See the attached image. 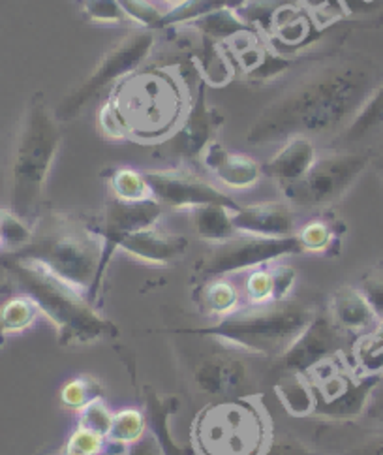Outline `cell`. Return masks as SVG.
I'll use <instances>...</instances> for the list:
<instances>
[{
    "instance_id": "6da1fadb",
    "label": "cell",
    "mask_w": 383,
    "mask_h": 455,
    "mask_svg": "<svg viewBox=\"0 0 383 455\" xmlns=\"http://www.w3.org/2000/svg\"><path fill=\"white\" fill-rule=\"evenodd\" d=\"M376 74L363 60H342L312 72L270 102L248 128L252 145L292 138L342 134L376 89Z\"/></svg>"
},
{
    "instance_id": "7a4b0ae2",
    "label": "cell",
    "mask_w": 383,
    "mask_h": 455,
    "mask_svg": "<svg viewBox=\"0 0 383 455\" xmlns=\"http://www.w3.org/2000/svg\"><path fill=\"white\" fill-rule=\"evenodd\" d=\"M0 266L20 294L35 301L40 315L55 328L60 348H83L119 337V328L96 308L87 294L35 259L6 252L0 256Z\"/></svg>"
},
{
    "instance_id": "3957f363",
    "label": "cell",
    "mask_w": 383,
    "mask_h": 455,
    "mask_svg": "<svg viewBox=\"0 0 383 455\" xmlns=\"http://www.w3.org/2000/svg\"><path fill=\"white\" fill-rule=\"evenodd\" d=\"M62 143L60 123L35 92L25 108L10 164V209L30 226L40 220L47 177Z\"/></svg>"
},
{
    "instance_id": "277c9868",
    "label": "cell",
    "mask_w": 383,
    "mask_h": 455,
    "mask_svg": "<svg viewBox=\"0 0 383 455\" xmlns=\"http://www.w3.org/2000/svg\"><path fill=\"white\" fill-rule=\"evenodd\" d=\"M314 316L316 311L310 305L285 299L267 305L238 307L237 311L215 320L209 326L179 328L173 330V333L209 337L237 352L280 357L305 331Z\"/></svg>"
},
{
    "instance_id": "5b68a950",
    "label": "cell",
    "mask_w": 383,
    "mask_h": 455,
    "mask_svg": "<svg viewBox=\"0 0 383 455\" xmlns=\"http://www.w3.org/2000/svg\"><path fill=\"white\" fill-rule=\"evenodd\" d=\"M40 222L28 245L12 254L35 259L89 296L102 264L104 243L100 230L60 213H51Z\"/></svg>"
},
{
    "instance_id": "8992f818",
    "label": "cell",
    "mask_w": 383,
    "mask_h": 455,
    "mask_svg": "<svg viewBox=\"0 0 383 455\" xmlns=\"http://www.w3.org/2000/svg\"><path fill=\"white\" fill-rule=\"evenodd\" d=\"M270 436L269 414L258 397L207 404L190 427L196 455H262Z\"/></svg>"
},
{
    "instance_id": "52a82bcc",
    "label": "cell",
    "mask_w": 383,
    "mask_h": 455,
    "mask_svg": "<svg viewBox=\"0 0 383 455\" xmlns=\"http://www.w3.org/2000/svg\"><path fill=\"white\" fill-rule=\"evenodd\" d=\"M371 162V153L364 151H339L317 156L305 177L280 190L292 205L305 209L331 207L346 196Z\"/></svg>"
},
{
    "instance_id": "ba28073f",
    "label": "cell",
    "mask_w": 383,
    "mask_h": 455,
    "mask_svg": "<svg viewBox=\"0 0 383 455\" xmlns=\"http://www.w3.org/2000/svg\"><path fill=\"white\" fill-rule=\"evenodd\" d=\"M152 45L154 35L149 28H137L121 38L115 45H111L83 84L64 96L55 111L59 123L75 119L102 91L113 85L126 74L134 72L149 57Z\"/></svg>"
},
{
    "instance_id": "9c48e42d",
    "label": "cell",
    "mask_w": 383,
    "mask_h": 455,
    "mask_svg": "<svg viewBox=\"0 0 383 455\" xmlns=\"http://www.w3.org/2000/svg\"><path fill=\"white\" fill-rule=\"evenodd\" d=\"M295 254H302L297 235L255 237L237 234L228 241L218 243L209 254L201 258L196 273L203 279L228 277L233 273L270 266L282 258Z\"/></svg>"
},
{
    "instance_id": "30bf717a",
    "label": "cell",
    "mask_w": 383,
    "mask_h": 455,
    "mask_svg": "<svg viewBox=\"0 0 383 455\" xmlns=\"http://www.w3.org/2000/svg\"><path fill=\"white\" fill-rule=\"evenodd\" d=\"M162 215H164V207L160 205L154 198L143 200V202H121L109 196L104 207L100 228H98L102 243H104L102 264H100L98 277H96L87 296L94 305L102 291V283H104L107 266L111 262V258H113V254L119 251L122 239L139 230H145V228L156 226L158 219Z\"/></svg>"
},
{
    "instance_id": "8fae6325",
    "label": "cell",
    "mask_w": 383,
    "mask_h": 455,
    "mask_svg": "<svg viewBox=\"0 0 383 455\" xmlns=\"http://www.w3.org/2000/svg\"><path fill=\"white\" fill-rule=\"evenodd\" d=\"M151 187L152 198L164 209L175 211H192L199 205H226L237 211L238 205L226 192L207 181L201 175L184 170H149L143 172Z\"/></svg>"
},
{
    "instance_id": "7c38bea8",
    "label": "cell",
    "mask_w": 383,
    "mask_h": 455,
    "mask_svg": "<svg viewBox=\"0 0 383 455\" xmlns=\"http://www.w3.org/2000/svg\"><path fill=\"white\" fill-rule=\"evenodd\" d=\"M346 348V333L334 326L329 315L316 313L309 323L278 360V369L287 377H307L314 369L324 367Z\"/></svg>"
},
{
    "instance_id": "4fadbf2b",
    "label": "cell",
    "mask_w": 383,
    "mask_h": 455,
    "mask_svg": "<svg viewBox=\"0 0 383 455\" xmlns=\"http://www.w3.org/2000/svg\"><path fill=\"white\" fill-rule=\"evenodd\" d=\"M383 375H363L351 379L344 375L325 377L314 386V412L329 421H349L359 418L369 404L374 389L381 384Z\"/></svg>"
},
{
    "instance_id": "5bb4252c",
    "label": "cell",
    "mask_w": 383,
    "mask_h": 455,
    "mask_svg": "<svg viewBox=\"0 0 383 455\" xmlns=\"http://www.w3.org/2000/svg\"><path fill=\"white\" fill-rule=\"evenodd\" d=\"M237 234L255 237H290L297 234V220L287 202H263L241 205L233 211Z\"/></svg>"
},
{
    "instance_id": "9a60e30c",
    "label": "cell",
    "mask_w": 383,
    "mask_h": 455,
    "mask_svg": "<svg viewBox=\"0 0 383 455\" xmlns=\"http://www.w3.org/2000/svg\"><path fill=\"white\" fill-rule=\"evenodd\" d=\"M188 239L184 235L160 232L156 226L130 234L119 245V251L149 266H169L184 256Z\"/></svg>"
},
{
    "instance_id": "2e32d148",
    "label": "cell",
    "mask_w": 383,
    "mask_h": 455,
    "mask_svg": "<svg viewBox=\"0 0 383 455\" xmlns=\"http://www.w3.org/2000/svg\"><path fill=\"white\" fill-rule=\"evenodd\" d=\"M201 162L223 187L233 190L252 188L258 185L263 173L262 166L254 158L243 153H233L215 141L203 151Z\"/></svg>"
},
{
    "instance_id": "e0dca14e",
    "label": "cell",
    "mask_w": 383,
    "mask_h": 455,
    "mask_svg": "<svg viewBox=\"0 0 383 455\" xmlns=\"http://www.w3.org/2000/svg\"><path fill=\"white\" fill-rule=\"evenodd\" d=\"M223 123V119L216 111H209L205 104V89L199 87V96L196 108L192 109L186 123L177 132L169 145L173 153H177L184 158H201L203 151L213 143V136L216 128Z\"/></svg>"
},
{
    "instance_id": "ac0fdd59",
    "label": "cell",
    "mask_w": 383,
    "mask_h": 455,
    "mask_svg": "<svg viewBox=\"0 0 383 455\" xmlns=\"http://www.w3.org/2000/svg\"><path fill=\"white\" fill-rule=\"evenodd\" d=\"M327 315L339 330L354 335H369L379 323L371 303L361 294V290L354 286H340L334 291Z\"/></svg>"
},
{
    "instance_id": "d6986e66",
    "label": "cell",
    "mask_w": 383,
    "mask_h": 455,
    "mask_svg": "<svg viewBox=\"0 0 383 455\" xmlns=\"http://www.w3.org/2000/svg\"><path fill=\"white\" fill-rule=\"evenodd\" d=\"M317 158L316 145L309 138H292L284 141L282 149L270 158L265 168H262L270 179H275L278 187H287L297 183L299 179L307 175Z\"/></svg>"
},
{
    "instance_id": "ffe728a7",
    "label": "cell",
    "mask_w": 383,
    "mask_h": 455,
    "mask_svg": "<svg viewBox=\"0 0 383 455\" xmlns=\"http://www.w3.org/2000/svg\"><path fill=\"white\" fill-rule=\"evenodd\" d=\"M145 419H147V429H151L149 435L154 436L158 443L162 455H196L194 448H184L179 446L173 441L169 419L171 416L179 411V397L175 395H160L154 387L145 386Z\"/></svg>"
},
{
    "instance_id": "44dd1931",
    "label": "cell",
    "mask_w": 383,
    "mask_h": 455,
    "mask_svg": "<svg viewBox=\"0 0 383 455\" xmlns=\"http://www.w3.org/2000/svg\"><path fill=\"white\" fill-rule=\"evenodd\" d=\"M246 379V369L241 360L228 354H215L194 369V382L199 392L207 395H223L238 387Z\"/></svg>"
},
{
    "instance_id": "7402d4cb",
    "label": "cell",
    "mask_w": 383,
    "mask_h": 455,
    "mask_svg": "<svg viewBox=\"0 0 383 455\" xmlns=\"http://www.w3.org/2000/svg\"><path fill=\"white\" fill-rule=\"evenodd\" d=\"M190 220L194 234L203 241L215 243V245L237 235L233 226V209L226 205L194 207L190 211Z\"/></svg>"
},
{
    "instance_id": "603a6c76",
    "label": "cell",
    "mask_w": 383,
    "mask_h": 455,
    "mask_svg": "<svg viewBox=\"0 0 383 455\" xmlns=\"http://www.w3.org/2000/svg\"><path fill=\"white\" fill-rule=\"evenodd\" d=\"M196 301L207 316L218 320L237 311L238 290L226 277L205 279V283L196 290Z\"/></svg>"
},
{
    "instance_id": "cb8c5ba5",
    "label": "cell",
    "mask_w": 383,
    "mask_h": 455,
    "mask_svg": "<svg viewBox=\"0 0 383 455\" xmlns=\"http://www.w3.org/2000/svg\"><path fill=\"white\" fill-rule=\"evenodd\" d=\"M147 435V419L139 409H122L115 412L113 426H111L106 436V451L107 453H122L141 441Z\"/></svg>"
},
{
    "instance_id": "d4e9b609",
    "label": "cell",
    "mask_w": 383,
    "mask_h": 455,
    "mask_svg": "<svg viewBox=\"0 0 383 455\" xmlns=\"http://www.w3.org/2000/svg\"><path fill=\"white\" fill-rule=\"evenodd\" d=\"M383 130V84L378 85L364 100L356 117L344 128L340 141L357 143Z\"/></svg>"
},
{
    "instance_id": "484cf974",
    "label": "cell",
    "mask_w": 383,
    "mask_h": 455,
    "mask_svg": "<svg viewBox=\"0 0 383 455\" xmlns=\"http://www.w3.org/2000/svg\"><path fill=\"white\" fill-rule=\"evenodd\" d=\"M40 311L30 298L18 294L0 305V347H4L10 335H18L35 326Z\"/></svg>"
},
{
    "instance_id": "4316f807",
    "label": "cell",
    "mask_w": 383,
    "mask_h": 455,
    "mask_svg": "<svg viewBox=\"0 0 383 455\" xmlns=\"http://www.w3.org/2000/svg\"><path fill=\"white\" fill-rule=\"evenodd\" d=\"M107 185L111 198L121 202H143L152 198L145 175L132 168H117L111 172L107 177Z\"/></svg>"
},
{
    "instance_id": "83f0119b",
    "label": "cell",
    "mask_w": 383,
    "mask_h": 455,
    "mask_svg": "<svg viewBox=\"0 0 383 455\" xmlns=\"http://www.w3.org/2000/svg\"><path fill=\"white\" fill-rule=\"evenodd\" d=\"M96 399H104V386L92 375L75 377L60 389V404L75 414Z\"/></svg>"
},
{
    "instance_id": "f1b7e54d",
    "label": "cell",
    "mask_w": 383,
    "mask_h": 455,
    "mask_svg": "<svg viewBox=\"0 0 383 455\" xmlns=\"http://www.w3.org/2000/svg\"><path fill=\"white\" fill-rule=\"evenodd\" d=\"M245 3L246 0H188V3L164 13L162 21H160V27L196 21V20L203 18V15H209V13H215L220 10H233Z\"/></svg>"
},
{
    "instance_id": "f546056e",
    "label": "cell",
    "mask_w": 383,
    "mask_h": 455,
    "mask_svg": "<svg viewBox=\"0 0 383 455\" xmlns=\"http://www.w3.org/2000/svg\"><path fill=\"white\" fill-rule=\"evenodd\" d=\"M307 382L309 380H302V377H290L284 384L277 386L280 403L293 416H309L314 412V387Z\"/></svg>"
},
{
    "instance_id": "4dcf8cb0",
    "label": "cell",
    "mask_w": 383,
    "mask_h": 455,
    "mask_svg": "<svg viewBox=\"0 0 383 455\" xmlns=\"http://www.w3.org/2000/svg\"><path fill=\"white\" fill-rule=\"evenodd\" d=\"M297 239L302 247V252H314V254H327L334 245H339L340 237L334 226L327 220H310L297 230Z\"/></svg>"
},
{
    "instance_id": "1f68e13d",
    "label": "cell",
    "mask_w": 383,
    "mask_h": 455,
    "mask_svg": "<svg viewBox=\"0 0 383 455\" xmlns=\"http://www.w3.org/2000/svg\"><path fill=\"white\" fill-rule=\"evenodd\" d=\"M113 418L115 412L109 411V406L104 403V399H96L77 412V427H83L94 435L106 438L111 426H113Z\"/></svg>"
},
{
    "instance_id": "d6a6232c",
    "label": "cell",
    "mask_w": 383,
    "mask_h": 455,
    "mask_svg": "<svg viewBox=\"0 0 383 455\" xmlns=\"http://www.w3.org/2000/svg\"><path fill=\"white\" fill-rule=\"evenodd\" d=\"M245 294L248 305H267L275 303V283L270 266L252 269L245 283Z\"/></svg>"
},
{
    "instance_id": "836d02e7",
    "label": "cell",
    "mask_w": 383,
    "mask_h": 455,
    "mask_svg": "<svg viewBox=\"0 0 383 455\" xmlns=\"http://www.w3.org/2000/svg\"><path fill=\"white\" fill-rule=\"evenodd\" d=\"M106 451V438L94 435L83 427H77L66 444L62 446L60 455H100Z\"/></svg>"
},
{
    "instance_id": "e575fe53",
    "label": "cell",
    "mask_w": 383,
    "mask_h": 455,
    "mask_svg": "<svg viewBox=\"0 0 383 455\" xmlns=\"http://www.w3.org/2000/svg\"><path fill=\"white\" fill-rule=\"evenodd\" d=\"M357 288L371 303L378 320L383 322V264H378L369 273H364Z\"/></svg>"
},
{
    "instance_id": "d590c367",
    "label": "cell",
    "mask_w": 383,
    "mask_h": 455,
    "mask_svg": "<svg viewBox=\"0 0 383 455\" xmlns=\"http://www.w3.org/2000/svg\"><path fill=\"white\" fill-rule=\"evenodd\" d=\"M364 340L357 352L359 362L366 367V375H381L383 372V335H363Z\"/></svg>"
},
{
    "instance_id": "8d00e7d4",
    "label": "cell",
    "mask_w": 383,
    "mask_h": 455,
    "mask_svg": "<svg viewBox=\"0 0 383 455\" xmlns=\"http://www.w3.org/2000/svg\"><path fill=\"white\" fill-rule=\"evenodd\" d=\"M119 4L124 12V15L132 18L136 23L143 25L145 28H158L160 21H162L164 13L156 6H152L149 0H119Z\"/></svg>"
},
{
    "instance_id": "74e56055",
    "label": "cell",
    "mask_w": 383,
    "mask_h": 455,
    "mask_svg": "<svg viewBox=\"0 0 383 455\" xmlns=\"http://www.w3.org/2000/svg\"><path fill=\"white\" fill-rule=\"evenodd\" d=\"M87 18L98 23H119L126 15L119 4V0H82Z\"/></svg>"
},
{
    "instance_id": "f35d334b",
    "label": "cell",
    "mask_w": 383,
    "mask_h": 455,
    "mask_svg": "<svg viewBox=\"0 0 383 455\" xmlns=\"http://www.w3.org/2000/svg\"><path fill=\"white\" fill-rule=\"evenodd\" d=\"M262 455H319L316 450L309 448L305 443L297 441L293 436H270V443L263 450Z\"/></svg>"
},
{
    "instance_id": "ab89813d",
    "label": "cell",
    "mask_w": 383,
    "mask_h": 455,
    "mask_svg": "<svg viewBox=\"0 0 383 455\" xmlns=\"http://www.w3.org/2000/svg\"><path fill=\"white\" fill-rule=\"evenodd\" d=\"M270 273H273L275 283V301L290 299V294L297 283V271L287 264H270Z\"/></svg>"
},
{
    "instance_id": "60d3db41",
    "label": "cell",
    "mask_w": 383,
    "mask_h": 455,
    "mask_svg": "<svg viewBox=\"0 0 383 455\" xmlns=\"http://www.w3.org/2000/svg\"><path fill=\"white\" fill-rule=\"evenodd\" d=\"M342 455H383V433L366 438L357 446H351Z\"/></svg>"
},
{
    "instance_id": "b9f144b4",
    "label": "cell",
    "mask_w": 383,
    "mask_h": 455,
    "mask_svg": "<svg viewBox=\"0 0 383 455\" xmlns=\"http://www.w3.org/2000/svg\"><path fill=\"white\" fill-rule=\"evenodd\" d=\"M124 455H162V450H160L158 443L154 441V436L147 433L141 438V441H137L136 444L128 448L124 451Z\"/></svg>"
},
{
    "instance_id": "7bdbcfd3",
    "label": "cell",
    "mask_w": 383,
    "mask_h": 455,
    "mask_svg": "<svg viewBox=\"0 0 383 455\" xmlns=\"http://www.w3.org/2000/svg\"><path fill=\"white\" fill-rule=\"evenodd\" d=\"M372 162H374V166H376V170L383 175V153L381 155H378L376 158H372Z\"/></svg>"
},
{
    "instance_id": "ee69618b",
    "label": "cell",
    "mask_w": 383,
    "mask_h": 455,
    "mask_svg": "<svg viewBox=\"0 0 383 455\" xmlns=\"http://www.w3.org/2000/svg\"><path fill=\"white\" fill-rule=\"evenodd\" d=\"M166 3H169V4H175V8H177V6L184 4V3H188V0H166Z\"/></svg>"
},
{
    "instance_id": "f6af8a7d",
    "label": "cell",
    "mask_w": 383,
    "mask_h": 455,
    "mask_svg": "<svg viewBox=\"0 0 383 455\" xmlns=\"http://www.w3.org/2000/svg\"><path fill=\"white\" fill-rule=\"evenodd\" d=\"M4 249V235H3V226H0V251Z\"/></svg>"
},
{
    "instance_id": "bcb514c9",
    "label": "cell",
    "mask_w": 383,
    "mask_h": 455,
    "mask_svg": "<svg viewBox=\"0 0 383 455\" xmlns=\"http://www.w3.org/2000/svg\"><path fill=\"white\" fill-rule=\"evenodd\" d=\"M381 151H383V140H381Z\"/></svg>"
}]
</instances>
